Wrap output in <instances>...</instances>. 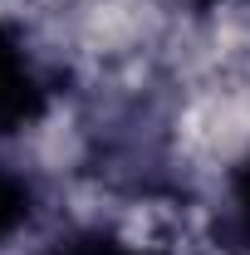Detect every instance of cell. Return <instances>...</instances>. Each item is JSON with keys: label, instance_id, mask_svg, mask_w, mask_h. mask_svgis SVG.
I'll return each instance as SVG.
<instances>
[{"label": "cell", "instance_id": "cell-1", "mask_svg": "<svg viewBox=\"0 0 250 255\" xmlns=\"http://www.w3.org/2000/svg\"><path fill=\"white\" fill-rule=\"evenodd\" d=\"M152 25V5L147 0H103L89 10L84 20V34L94 49H127L137 34H147Z\"/></svg>", "mask_w": 250, "mask_h": 255}]
</instances>
